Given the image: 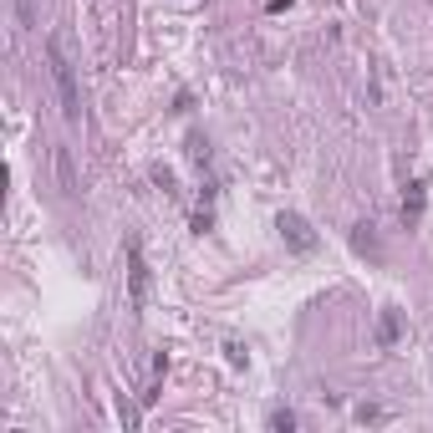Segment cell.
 I'll use <instances>...</instances> for the list:
<instances>
[{"mask_svg":"<svg viewBox=\"0 0 433 433\" xmlns=\"http://www.w3.org/2000/svg\"><path fill=\"white\" fill-rule=\"evenodd\" d=\"M46 67H52L56 92H61V118L82 123V87H77V61H72V36L67 31H52V36H46Z\"/></svg>","mask_w":433,"mask_h":433,"instance_id":"1","label":"cell"},{"mask_svg":"<svg viewBox=\"0 0 433 433\" xmlns=\"http://www.w3.org/2000/svg\"><path fill=\"white\" fill-rule=\"evenodd\" d=\"M127 301H133V311L148 306V260H143L138 239L127 245Z\"/></svg>","mask_w":433,"mask_h":433,"instance_id":"2","label":"cell"},{"mask_svg":"<svg viewBox=\"0 0 433 433\" xmlns=\"http://www.w3.org/2000/svg\"><path fill=\"white\" fill-rule=\"evenodd\" d=\"M276 230H281V239H285L291 250H301V255H306V250H316V235H311V224L301 219V214H291V210H285V214L276 219Z\"/></svg>","mask_w":433,"mask_h":433,"instance_id":"3","label":"cell"},{"mask_svg":"<svg viewBox=\"0 0 433 433\" xmlns=\"http://www.w3.org/2000/svg\"><path fill=\"white\" fill-rule=\"evenodd\" d=\"M352 250H357V255H372V260H382V245H377L372 224H357V230H352Z\"/></svg>","mask_w":433,"mask_h":433,"instance_id":"4","label":"cell"},{"mask_svg":"<svg viewBox=\"0 0 433 433\" xmlns=\"http://www.w3.org/2000/svg\"><path fill=\"white\" fill-rule=\"evenodd\" d=\"M56 173H61V194H82V184H77V173H72V153H67V148H56Z\"/></svg>","mask_w":433,"mask_h":433,"instance_id":"5","label":"cell"},{"mask_svg":"<svg viewBox=\"0 0 433 433\" xmlns=\"http://www.w3.org/2000/svg\"><path fill=\"white\" fill-rule=\"evenodd\" d=\"M377 342H382V347H393V342H397V311H393V306L382 311V322H377Z\"/></svg>","mask_w":433,"mask_h":433,"instance_id":"6","label":"cell"},{"mask_svg":"<svg viewBox=\"0 0 433 433\" xmlns=\"http://www.w3.org/2000/svg\"><path fill=\"white\" fill-rule=\"evenodd\" d=\"M423 214V184H413V199H403V224H418Z\"/></svg>","mask_w":433,"mask_h":433,"instance_id":"7","label":"cell"},{"mask_svg":"<svg viewBox=\"0 0 433 433\" xmlns=\"http://www.w3.org/2000/svg\"><path fill=\"white\" fill-rule=\"evenodd\" d=\"M10 6H15V21H21V31L36 26V0H10Z\"/></svg>","mask_w":433,"mask_h":433,"instance_id":"8","label":"cell"},{"mask_svg":"<svg viewBox=\"0 0 433 433\" xmlns=\"http://www.w3.org/2000/svg\"><path fill=\"white\" fill-rule=\"evenodd\" d=\"M270 428H281V433H291V428H296V413H291V408H281V413H270Z\"/></svg>","mask_w":433,"mask_h":433,"instance_id":"9","label":"cell"}]
</instances>
